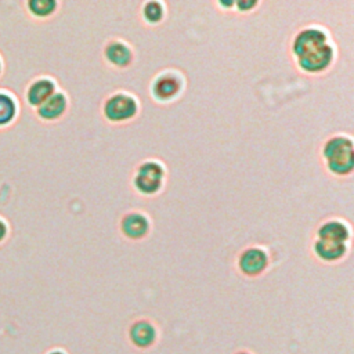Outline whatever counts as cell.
Listing matches in <instances>:
<instances>
[{
  "label": "cell",
  "instance_id": "1",
  "mask_svg": "<svg viewBox=\"0 0 354 354\" xmlns=\"http://www.w3.org/2000/svg\"><path fill=\"white\" fill-rule=\"evenodd\" d=\"M293 53L299 65L307 72H319L332 61V47L326 36L318 29L301 30L293 43Z\"/></svg>",
  "mask_w": 354,
  "mask_h": 354
},
{
  "label": "cell",
  "instance_id": "2",
  "mask_svg": "<svg viewBox=\"0 0 354 354\" xmlns=\"http://www.w3.org/2000/svg\"><path fill=\"white\" fill-rule=\"evenodd\" d=\"M324 155L328 162V167L337 173L346 174L353 169V145L346 137L330 138L324 148Z\"/></svg>",
  "mask_w": 354,
  "mask_h": 354
},
{
  "label": "cell",
  "instance_id": "3",
  "mask_svg": "<svg viewBox=\"0 0 354 354\" xmlns=\"http://www.w3.org/2000/svg\"><path fill=\"white\" fill-rule=\"evenodd\" d=\"M163 167L156 162L142 163L136 174L134 184L140 192L153 194L156 192L163 181Z\"/></svg>",
  "mask_w": 354,
  "mask_h": 354
},
{
  "label": "cell",
  "instance_id": "4",
  "mask_svg": "<svg viewBox=\"0 0 354 354\" xmlns=\"http://www.w3.org/2000/svg\"><path fill=\"white\" fill-rule=\"evenodd\" d=\"M137 104L133 97L127 94H115L109 97L104 105V113L109 120L120 122L134 116Z\"/></svg>",
  "mask_w": 354,
  "mask_h": 354
},
{
  "label": "cell",
  "instance_id": "5",
  "mask_svg": "<svg viewBox=\"0 0 354 354\" xmlns=\"http://www.w3.org/2000/svg\"><path fill=\"white\" fill-rule=\"evenodd\" d=\"M267 266V256L261 249L250 248L239 257V268L246 275H257Z\"/></svg>",
  "mask_w": 354,
  "mask_h": 354
},
{
  "label": "cell",
  "instance_id": "6",
  "mask_svg": "<svg viewBox=\"0 0 354 354\" xmlns=\"http://www.w3.org/2000/svg\"><path fill=\"white\" fill-rule=\"evenodd\" d=\"M122 231L129 238H141L148 231V221L138 213H130L122 221Z\"/></svg>",
  "mask_w": 354,
  "mask_h": 354
},
{
  "label": "cell",
  "instance_id": "7",
  "mask_svg": "<svg viewBox=\"0 0 354 354\" xmlns=\"http://www.w3.org/2000/svg\"><path fill=\"white\" fill-rule=\"evenodd\" d=\"M130 339L138 347H148L155 340V329L148 321H138L130 328Z\"/></svg>",
  "mask_w": 354,
  "mask_h": 354
},
{
  "label": "cell",
  "instance_id": "8",
  "mask_svg": "<svg viewBox=\"0 0 354 354\" xmlns=\"http://www.w3.org/2000/svg\"><path fill=\"white\" fill-rule=\"evenodd\" d=\"M65 97L61 93H55L39 105V115L44 119H55L65 111Z\"/></svg>",
  "mask_w": 354,
  "mask_h": 354
},
{
  "label": "cell",
  "instance_id": "9",
  "mask_svg": "<svg viewBox=\"0 0 354 354\" xmlns=\"http://www.w3.org/2000/svg\"><path fill=\"white\" fill-rule=\"evenodd\" d=\"M53 94H54V83L48 79H40V80H36L29 87L28 100L32 105H40Z\"/></svg>",
  "mask_w": 354,
  "mask_h": 354
},
{
  "label": "cell",
  "instance_id": "10",
  "mask_svg": "<svg viewBox=\"0 0 354 354\" xmlns=\"http://www.w3.org/2000/svg\"><path fill=\"white\" fill-rule=\"evenodd\" d=\"M318 236L321 241H330V242H346L348 238V230L344 224L339 221H329L325 223L319 231Z\"/></svg>",
  "mask_w": 354,
  "mask_h": 354
},
{
  "label": "cell",
  "instance_id": "11",
  "mask_svg": "<svg viewBox=\"0 0 354 354\" xmlns=\"http://www.w3.org/2000/svg\"><path fill=\"white\" fill-rule=\"evenodd\" d=\"M105 55H106L108 61H111L112 64H115L118 66H126L131 61L130 48L120 41L109 43L105 48Z\"/></svg>",
  "mask_w": 354,
  "mask_h": 354
},
{
  "label": "cell",
  "instance_id": "12",
  "mask_svg": "<svg viewBox=\"0 0 354 354\" xmlns=\"http://www.w3.org/2000/svg\"><path fill=\"white\" fill-rule=\"evenodd\" d=\"M315 253L324 260H336L342 257L346 252V243L343 242H330V241H317L314 245Z\"/></svg>",
  "mask_w": 354,
  "mask_h": 354
},
{
  "label": "cell",
  "instance_id": "13",
  "mask_svg": "<svg viewBox=\"0 0 354 354\" xmlns=\"http://www.w3.org/2000/svg\"><path fill=\"white\" fill-rule=\"evenodd\" d=\"M178 82L176 77L173 76H162L158 79V82L155 83V94L158 98L160 100H167L170 97H173L177 91H178Z\"/></svg>",
  "mask_w": 354,
  "mask_h": 354
},
{
  "label": "cell",
  "instance_id": "14",
  "mask_svg": "<svg viewBox=\"0 0 354 354\" xmlns=\"http://www.w3.org/2000/svg\"><path fill=\"white\" fill-rule=\"evenodd\" d=\"M15 115V105L14 101L6 95L0 94V124L8 123Z\"/></svg>",
  "mask_w": 354,
  "mask_h": 354
},
{
  "label": "cell",
  "instance_id": "15",
  "mask_svg": "<svg viewBox=\"0 0 354 354\" xmlns=\"http://www.w3.org/2000/svg\"><path fill=\"white\" fill-rule=\"evenodd\" d=\"M28 6H29L30 11L39 17L48 15L55 8V3L53 0H32V1H29Z\"/></svg>",
  "mask_w": 354,
  "mask_h": 354
},
{
  "label": "cell",
  "instance_id": "16",
  "mask_svg": "<svg viewBox=\"0 0 354 354\" xmlns=\"http://www.w3.org/2000/svg\"><path fill=\"white\" fill-rule=\"evenodd\" d=\"M144 15L149 22H158L160 21L162 15H163V8L162 4L158 1H151L147 3L144 7Z\"/></svg>",
  "mask_w": 354,
  "mask_h": 354
},
{
  "label": "cell",
  "instance_id": "17",
  "mask_svg": "<svg viewBox=\"0 0 354 354\" xmlns=\"http://www.w3.org/2000/svg\"><path fill=\"white\" fill-rule=\"evenodd\" d=\"M4 235H6V225L3 221H0V241L4 238Z\"/></svg>",
  "mask_w": 354,
  "mask_h": 354
},
{
  "label": "cell",
  "instance_id": "18",
  "mask_svg": "<svg viewBox=\"0 0 354 354\" xmlns=\"http://www.w3.org/2000/svg\"><path fill=\"white\" fill-rule=\"evenodd\" d=\"M252 6H254V3L252 1V3H238V7L239 8H245V7H252Z\"/></svg>",
  "mask_w": 354,
  "mask_h": 354
},
{
  "label": "cell",
  "instance_id": "19",
  "mask_svg": "<svg viewBox=\"0 0 354 354\" xmlns=\"http://www.w3.org/2000/svg\"><path fill=\"white\" fill-rule=\"evenodd\" d=\"M50 354H62L61 351H54V353H50Z\"/></svg>",
  "mask_w": 354,
  "mask_h": 354
},
{
  "label": "cell",
  "instance_id": "20",
  "mask_svg": "<svg viewBox=\"0 0 354 354\" xmlns=\"http://www.w3.org/2000/svg\"><path fill=\"white\" fill-rule=\"evenodd\" d=\"M238 354H248V353H238Z\"/></svg>",
  "mask_w": 354,
  "mask_h": 354
}]
</instances>
